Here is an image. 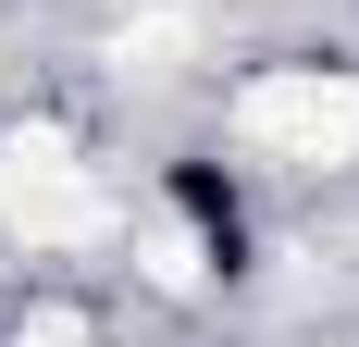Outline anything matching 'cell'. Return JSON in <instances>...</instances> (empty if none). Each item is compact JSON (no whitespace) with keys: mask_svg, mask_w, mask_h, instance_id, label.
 <instances>
[{"mask_svg":"<svg viewBox=\"0 0 359 347\" xmlns=\"http://www.w3.org/2000/svg\"><path fill=\"white\" fill-rule=\"evenodd\" d=\"M0 211H13L25 248H87V236H111L100 174L74 162L62 137H13V149H0Z\"/></svg>","mask_w":359,"mask_h":347,"instance_id":"obj_2","label":"cell"},{"mask_svg":"<svg viewBox=\"0 0 359 347\" xmlns=\"http://www.w3.org/2000/svg\"><path fill=\"white\" fill-rule=\"evenodd\" d=\"M13 347H100V335H87L74 310H25V335H13Z\"/></svg>","mask_w":359,"mask_h":347,"instance_id":"obj_4","label":"cell"},{"mask_svg":"<svg viewBox=\"0 0 359 347\" xmlns=\"http://www.w3.org/2000/svg\"><path fill=\"white\" fill-rule=\"evenodd\" d=\"M137 273L161 285V298H186V285L211 273V261H198V223H174V211H149V236H137Z\"/></svg>","mask_w":359,"mask_h":347,"instance_id":"obj_3","label":"cell"},{"mask_svg":"<svg viewBox=\"0 0 359 347\" xmlns=\"http://www.w3.org/2000/svg\"><path fill=\"white\" fill-rule=\"evenodd\" d=\"M236 137H248L260 162H285V174L359 162V74H323V63L248 74V87H236Z\"/></svg>","mask_w":359,"mask_h":347,"instance_id":"obj_1","label":"cell"}]
</instances>
